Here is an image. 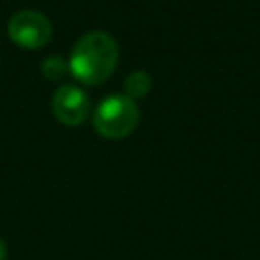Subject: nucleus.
I'll use <instances>...</instances> for the list:
<instances>
[{
  "label": "nucleus",
  "instance_id": "obj_2",
  "mask_svg": "<svg viewBox=\"0 0 260 260\" xmlns=\"http://www.w3.org/2000/svg\"><path fill=\"white\" fill-rule=\"evenodd\" d=\"M140 112L134 100L124 93L108 95L93 114V128L106 138H124L138 124Z\"/></svg>",
  "mask_w": 260,
  "mask_h": 260
},
{
  "label": "nucleus",
  "instance_id": "obj_4",
  "mask_svg": "<svg viewBox=\"0 0 260 260\" xmlns=\"http://www.w3.org/2000/svg\"><path fill=\"white\" fill-rule=\"evenodd\" d=\"M51 106L57 120L63 122L65 126H79L89 116V110H91L89 95L73 83L61 85L55 91Z\"/></svg>",
  "mask_w": 260,
  "mask_h": 260
},
{
  "label": "nucleus",
  "instance_id": "obj_3",
  "mask_svg": "<svg viewBox=\"0 0 260 260\" xmlns=\"http://www.w3.org/2000/svg\"><path fill=\"white\" fill-rule=\"evenodd\" d=\"M51 22L39 10H18L8 22L10 39L22 49H39L51 39Z\"/></svg>",
  "mask_w": 260,
  "mask_h": 260
},
{
  "label": "nucleus",
  "instance_id": "obj_1",
  "mask_svg": "<svg viewBox=\"0 0 260 260\" xmlns=\"http://www.w3.org/2000/svg\"><path fill=\"white\" fill-rule=\"evenodd\" d=\"M118 63V43L104 30L83 35L71 49L69 69L73 77L85 85H95L108 79Z\"/></svg>",
  "mask_w": 260,
  "mask_h": 260
},
{
  "label": "nucleus",
  "instance_id": "obj_5",
  "mask_svg": "<svg viewBox=\"0 0 260 260\" xmlns=\"http://www.w3.org/2000/svg\"><path fill=\"white\" fill-rule=\"evenodd\" d=\"M150 85H152V81H150V75L148 73H144V71H134V73H130L128 77H126V81H124V95H128L130 100H134V98H144L148 91H150Z\"/></svg>",
  "mask_w": 260,
  "mask_h": 260
},
{
  "label": "nucleus",
  "instance_id": "obj_7",
  "mask_svg": "<svg viewBox=\"0 0 260 260\" xmlns=\"http://www.w3.org/2000/svg\"><path fill=\"white\" fill-rule=\"evenodd\" d=\"M8 256V248H6V242L0 238V260H6Z\"/></svg>",
  "mask_w": 260,
  "mask_h": 260
},
{
  "label": "nucleus",
  "instance_id": "obj_6",
  "mask_svg": "<svg viewBox=\"0 0 260 260\" xmlns=\"http://www.w3.org/2000/svg\"><path fill=\"white\" fill-rule=\"evenodd\" d=\"M67 67H69V63H67L63 57L51 55V57H47V59L43 61L41 71H43V75H45L47 79H61V77L65 75Z\"/></svg>",
  "mask_w": 260,
  "mask_h": 260
}]
</instances>
